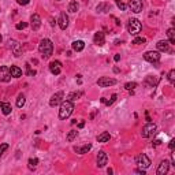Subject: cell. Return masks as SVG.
<instances>
[{
	"mask_svg": "<svg viewBox=\"0 0 175 175\" xmlns=\"http://www.w3.org/2000/svg\"><path fill=\"white\" fill-rule=\"evenodd\" d=\"M156 46H157V49L160 52H168L170 51V43L166 40H160L157 44H156Z\"/></svg>",
	"mask_w": 175,
	"mask_h": 175,
	"instance_id": "ac0fdd59",
	"label": "cell"
},
{
	"mask_svg": "<svg viewBox=\"0 0 175 175\" xmlns=\"http://www.w3.org/2000/svg\"><path fill=\"white\" fill-rule=\"evenodd\" d=\"M11 79L10 67L7 66H0V82H8Z\"/></svg>",
	"mask_w": 175,
	"mask_h": 175,
	"instance_id": "9c48e42d",
	"label": "cell"
},
{
	"mask_svg": "<svg viewBox=\"0 0 175 175\" xmlns=\"http://www.w3.org/2000/svg\"><path fill=\"white\" fill-rule=\"evenodd\" d=\"M129 5H130L131 11H134V12H141L142 11V0H130V3H129Z\"/></svg>",
	"mask_w": 175,
	"mask_h": 175,
	"instance_id": "9a60e30c",
	"label": "cell"
},
{
	"mask_svg": "<svg viewBox=\"0 0 175 175\" xmlns=\"http://www.w3.org/2000/svg\"><path fill=\"white\" fill-rule=\"evenodd\" d=\"M84 126H85V122H79V123H78V127H79V129H82Z\"/></svg>",
	"mask_w": 175,
	"mask_h": 175,
	"instance_id": "7bdbcfd3",
	"label": "cell"
},
{
	"mask_svg": "<svg viewBox=\"0 0 175 175\" xmlns=\"http://www.w3.org/2000/svg\"><path fill=\"white\" fill-rule=\"evenodd\" d=\"M78 8H79V4L75 2V0H73V2L68 3V11H70V12H77Z\"/></svg>",
	"mask_w": 175,
	"mask_h": 175,
	"instance_id": "d4e9b609",
	"label": "cell"
},
{
	"mask_svg": "<svg viewBox=\"0 0 175 175\" xmlns=\"http://www.w3.org/2000/svg\"><path fill=\"white\" fill-rule=\"evenodd\" d=\"M90 149H92V145H90V144H85V145H81V146H74V152H77L78 155L88 153Z\"/></svg>",
	"mask_w": 175,
	"mask_h": 175,
	"instance_id": "e0dca14e",
	"label": "cell"
},
{
	"mask_svg": "<svg viewBox=\"0 0 175 175\" xmlns=\"http://www.w3.org/2000/svg\"><path fill=\"white\" fill-rule=\"evenodd\" d=\"M168 146H170V149H171V150H174V146H175V139H171V141H170V145H168Z\"/></svg>",
	"mask_w": 175,
	"mask_h": 175,
	"instance_id": "60d3db41",
	"label": "cell"
},
{
	"mask_svg": "<svg viewBox=\"0 0 175 175\" xmlns=\"http://www.w3.org/2000/svg\"><path fill=\"white\" fill-rule=\"evenodd\" d=\"M145 84L149 85V86H155V85L157 84V79L153 78L152 75H148V77H146V81H145Z\"/></svg>",
	"mask_w": 175,
	"mask_h": 175,
	"instance_id": "f1b7e54d",
	"label": "cell"
},
{
	"mask_svg": "<svg viewBox=\"0 0 175 175\" xmlns=\"http://www.w3.org/2000/svg\"><path fill=\"white\" fill-rule=\"evenodd\" d=\"M0 108H2V112L4 115H10L11 111H12L10 103H3V101H0Z\"/></svg>",
	"mask_w": 175,
	"mask_h": 175,
	"instance_id": "7402d4cb",
	"label": "cell"
},
{
	"mask_svg": "<svg viewBox=\"0 0 175 175\" xmlns=\"http://www.w3.org/2000/svg\"><path fill=\"white\" fill-rule=\"evenodd\" d=\"M146 43V40H145L144 37H136L133 41V44H136V45H139V44H145Z\"/></svg>",
	"mask_w": 175,
	"mask_h": 175,
	"instance_id": "1f68e13d",
	"label": "cell"
},
{
	"mask_svg": "<svg viewBox=\"0 0 175 175\" xmlns=\"http://www.w3.org/2000/svg\"><path fill=\"white\" fill-rule=\"evenodd\" d=\"M109 138H111V136H109L108 131H103L101 134H98V136H97V141L98 142H107V141H109Z\"/></svg>",
	"mask_w": 175,
	"mask_h": 175,
	"instance_id": "cb8c5ba5",
	"label": "cell"
},
{
	"mask_svg": "<svg viewBox=\"0 0 175 175\" xmlns=\"http://www.w3.org/2000/svg\"><path fill=\"white\" fill-rule=\"evenodd\" d=\"M116 97H118L116 94H112V96H111V100H105V103H104V104H107V105H111V104L114 103L115 100H116Z\"/></svg>",
	"mask_w": 175,
	"mask_h": 175,
	"instance_id": "8d00e7d4",
	"label": "cell"
},
{
	"mask_svg": "<svg viewBox=\"0 0 175 175\" xmlns=\"http://www.w3.org/2000/svg\"><path fill=\"white\" fill-rule=\"evenodd\" d=\"M74 111V104L70 100H64L60 103V109H59V118L60 119H67Z\"/></svg>",
	"mask_w": 175,
	"mask_h": 175,
	"instance_id": "7a4b0ae2",
	"label": "cell"
},
{
	"mask_svg": "<svg viewBox=\"0 0 175 175\" xmlns=\"http://www.w3.org/2000/svg\"><path fill=\"white\" fill-rule=\"evenodd\" d=\"M116 84V79L114 78H109V77H101V78L97 79V85L101 88H108V86H112V85Z\"/></svg>",
	"mask_w": 175,
	"mask_h": 175,
	"instance_id": "52a82bcc",
	"label": "cell"
},
{
	"mask_svg": "<svg viewBox=\"0 0 175 175\" xmlns=\"http://www.w3.org/2000/svg\"><path fill=\"white\" fill-rule=\"evenodd\" d=\"M71 48H73L75 52H81L82 49L85 48V43L82 40H77V41H74V43L71 44Z\"/></svg>",
	"mask_w": 175,
	"mask_h": 175,
	"instance_id": "d6986e66",
	"label": "cell"
},
{
	"mask_svg": "<svg viewBox=\"0 0 175 175\" xmlns=\"http://www.w3.org/2000/svg\"><path fill=\"white\" fill-rule=\"evenodd\" d=\"M27 26V23H26V22H19V23H16V29H18V30H21V29H25V27H26Z\"/></svg>",
	"mask_w": 175,
	"mask_h": 175,
	"instance_id": "74e56055",
	"label": "cell"
},
{
	"mask_svg": "<svg viewBox=\"0 0 175 175\" xmlns=\"http://www.w3.org/2000/svg\"><path fill=\"white\" fill-rule=\"evenodd\" d=\"M7 149H8V144H2V145H0V157H2L3 153H4Z\"/></svg>",
	"mask_w": 175,
	"mask_h": 175,
	"instance_id": "d590c367",
	"label": "cell"
},
{
	"mask_svg": "<svg viewBox=\"0 0 175 175\" xmlns=\"http://www.w3.org/2000/svg\"><path fill=\"white\" fill-rule=\"evenodd\" d=\"M77 136H78V131L77 130H70L67 134V137H66V139H67L68 142H71L74 138H77Z\"/></svg>",
	"mask_w": 175,
	"mask_h": 175,
	"instance_id": "4316f807",
	"label": "cell"
},
{
	"mask_svg": "<svg viewBox=\"0 0 175 175\" xmlns=\"http://www.w3.org/2000/svg\"><path fill=\"white\" fill-rule=\"evenodd\" d=\"M16 2H18L21 5H26V4H29L30 0H16Z\"/></svg>",
	"mask_w": 175,
	"mask_h": 175,
	"instance_id": "ab89813d",
	"label": "cell"
},
{
	"mask_svg": "<svg viewBox=\"0 0 175 175\" xmlns=\"http://www.w3.org/2000/svg\"><path fill=\"white\" fill-rule=\"evenodd\" d=\"M136 163H137V166H138L139 168H142V170H146V168H149V167H150V160H149V157H148L145 153H141V155L137 156Z\"/></svg>",
	"mask_w": 175,
	"mask_h": 175,
	"instance_id": "277c9868",
	"label": "cell"
},
{
	"mask_svg": "<svg viewBox=\"0 0 175 175\" xmlns=\"http://www.w3.org/2000/svg\"><path fill=\"white\" fill-rule=\"evenodd\" d=\"M156 131V125L155 123H148V125H145L144 127H142V131H141V136L144 137V138H149L150 136H153Z\"/></svg>",
	"mask_w": 175,
	"mask_h": 175,
	"instance_id": "8992f818",
	"label": "cell"
},
{
	"mask_svg": "<svg viewBox=\"0 0 175 175\" xmlns=\"http://www.w3.org/2000/svg\"><path fill=\"white\" fill-rule=\"evenodd\" d=\"M114 59H115V62H118V60L120 59V55H115V57H114Z\"/></svg>",
	"mask_w": 175,
	"mask_h": 175,
	"instance_id": "ee69618b",
	"label": "cell"
},
{
	"mask_svg": "<svg viewBox=\"0 0 175 175\" xmlns=\"http://www.w3.org/2000/svg\"><path fill=\"white\" fill-rule=\"evenodd\" d=\"M38 52L41 53V56L44 59H48L52 55V52H53V44H52V41L48 40V38H43L40 41V45H38Z\"/></svg>",
	"mask_w": 175,
	"mask_h": 175,
	"instance_id": "6da1fadb",
	"label": "cell"
},
{
	"mask_svg": "<svg viewBox=\"0 0 175 175\" xmlns=\"http://www.w3.org/2000/svg\"><path fill=\"white\" fill-rule=\"evenodd\" d=\"M26 68H27V74H29V75H36V71L32 70V68H30V66L27 64V63H26Z\"/></svg>",
	"mask_w": 175,
	"mask_h": 175,
	"instance_id": "f35d334b",
	"label": "cell"
},
{
	"mask_svg": "<svg viewBox=\"0 0 175 175\" xmlns=\"http://www.w3.org/2000/svg\"><path fill=\"white\" fill-rule=\"evenodd\" d=\"M25 96L23 94H19L18 96V98H16V107H18V108H22V107L25 105Z\"/></svg>",
	"mask_w": 175,
	"mask_h": 175,
	"instance_id": "f546056e",
	"label": "cell"
},
{
	"mask_svg": "<svg viewBox=\"0 0 175 175\" xmlns=\"http://www.w3.org/2000/svg\"><path fill=\"white\" fill-rule=\"evenodd\" d=\"M96 10H97L98 12H108V11L111 10V5H109L108 3H100V4L96 7Z\"/></svg>",
	"mask_w": 175,
	"mask_h": 175,
	"instance_id": "603a6c76",
	"label": "cell"
},
{
	"mask_svg": "<svg viewBox=\"0 0 175 175\" xmlns=\"http://www.w3.org/2000/svg\"><path fill=\"white\" fill-rule=\"evenodd\" d=\"M134 172H136V174H142V175H145V170H136V171H134Z\"/></svg>",
	"mask_w": 175,
	"mask_h": 175,
	"instance_id": "b9f144b4",
	"label": "cell"
},
{
	"mask_svg": "<svg viewBox=\"0 0 175 175\" xmlns=\"http://www.w3.org/2000/svg\"><path fill=\"white\" fill-rule=\"evenodd\" d=\"M167 36H168V40H170V44H175V30L174 27L167 30Z\"/></svg>",
	"mask_w": 175,
	"mask_h": 175,
	"instance_id": "484cf974",
	"label": "cell"
},
{
	"mask_svg": "<svg viewBox=\"0 0 175 175\" xmlns=\"http://www.w3.org/2000/svg\"><path fill=\"white\" fill-rule=\"evenodd\" d=\"M141 29H142V25H141V22H139L138 19H136V18L129 19L127 30H129V33H130L131 36H137L139 32H141Z\"/></svg>",
	"mask_w": 175,
	"mask_h": 175,
	"instance_id": "3957f363",
	"label": "cell"
},
{
	"mask_svg": "<svg viewBox=\"0 0 175 175\" xmlns=\"http://www.w3.org/2000/svg\"><path fill=\"white\" fill-rule=\"evenodd\" d=\"M56 2H60V0H56Z\"/></svg>",
	"mask_w": 175,
	"mask_h": 175,
	"instance_id": "bcb514c9",
	"label": "cell"
},
{
	"mask_svg": "<svg viewBox=\"0 0 175 175\" xmlns=\"http://www.w3.org/2000/svg\"><path fill=\"white\" fill-rule=\"evenodd\" d=\"M160 57H161V55H160V52H157V51H148L144 53V59L149 63H157L159 60H160Z\"/></svg>",
	"mask_w": 175,
	"mask_h": 175,
	"instance_id": "5b68a950",
	"label": "cell"
},
{
	"mask_svg": "<svg viewBox=\"0 0 175 175\" xmlns=\"http://www.w3.org/2000/svg\"><path fill=\"white\" fill-rule=\"evenodd\" d=\"M0 43H2V34H0Z\"/></svg>",
	"mask_w": 175,
	"mask_h": 175,
	"instance_id": "f6af8a7d",
	"label": "cell"
},
{
	"mask_svg": "<svg viewBox=\"0 0 175 175\" xmlns=\"http://www.w3.org/2000/svg\"><path fill=\"white\" fill-rule=\"evenodd\" d=\"M93 41H94V44H97L98 46L104 45L105 44V36H104L103 32H97L94 33V37H93Z\"/></svg>",
	"mask_w": 175,
	"mask_h": 175,
	"instance_id": "2e32d148",
	"label": "cell"
},
{
	"mask_svg": "<svg viewBox=\"0 0 175 175\" xmlns=\"http://www.w3.org/2000/svg\"><path fill=\"white\" fill-rule=\"evenodd\" d=\"M168 81L171 82V84H174V81H175V70L174 68H171L168 73Z\"/></svg>",
	"mask_w": 175,
	"mask_h": 175,
	"instance_id": "d6a6232c",
	"label": "cell"
},
{
	"mask_svg": "<svg viewBox=\"0 0 175 175\" xmlns=\"http://www.w3.org/2000/svg\"><path fill=\"white\" fill-rule=\"evenodd\" d=\"M10 73H11V77H14V78H19V77H22V70L18 67V66H11Z\"/></svg>",
	"mask_w": 175,
	"mask_h": 175,
	"instance_id": "44dd1931",
	"label": "cell"
},
{
	"mask_svg": "<svg viewBox=\"0 0 175 175\" xmlns=\"http://www.w3.org/2000/svg\"><path fill=\"white\" fill-rule=\"evenodd\" d=\"M10 46L12 48L14 51V55L15 56H21V45H19V43H16V41H10Z\"/></svg>",
	"mask_w": 175,
	"mask_h": 175,
	"instance_id": "ffe728a7",
	"label": "cell"
},
{
	"mask_svg": "<svg viewBox=\"0 0 175 175\" xmlns=\"http://www.w3.org/2000/svg\"><path fill=\"white\" fill-rule=\"evenodd\" d=\"M81 94H82V92H78V93H71V94L68 96V100L73 101V100H75V98H78Z\"/></svg>",
	"mask_w": 175,
	"mask_h": 175,
	"instance_id": "e575fe53",
	"label": "cell"
},
{
	"mask_svg": "<svg viewBox=\"0 0 175 175\" xmlns=\"http://www.w3.org/2000/svg\"><path fill=\"white\" fill-rule=\"evenodd\" d=\"M168 168H170V161L168 160H161L156 172H157V175H166L167 172H168Z\"/></svg>",
	"mask_w": 175,
	"mask_h": 175,
	"instance_id": "7c38bea8",
	"label": "cell"
},
{
	"mask_svg": "<svg viewBox=\"0 0 175 175\" xmlns=\"http://www.w3.org/2000/svg\"><path fill=\"white\" fill-rule=\"evenodd\" d=\"M38 164V159L37 157H30L29 159V168L30 170H34Z\"/></svg>",
	"mask_w": 175,
	"mask_h": 175,
	"instance_id": "83f0119b",
	"label": "cell"
},
{
	"mask_svg": "<svg viewBox=\"0 0 175 175\" xmlns=\"http://www.w3.org/2000/svg\"><path fill=\"white\" fill-rule=\"evenodd\" d=\"M107 161H108V156H107V153L104 152V150H100V152L97 153V166L100 167H105Z\"/></svg>",
	"mask_w": 175,
	"mask_h": 175,
	"instance_id": "5bb4252c",
	"label": "cell"
},
{
	"mask_svg": "<svg viewBox=\"0 0 175 175\" xmlns=\"http://www.w3.org/2000/svg\"><path fill=\"white\" fill-rule=\"evenodd\" d=\"M57 23H59V27L62 30H66L68 27V16L66 12H60L59 19H57Z\"/></svg>",
	"mask_w": 175,
	"mask_h": 175,
	"instance_id": "8fae6325",
	"label": "cell"
},
{
	"mask_svg": "<svg viewBox=\"0 0 175 175\" xmlns=\"http://www.w3.org/2000/svg\"><path fill=\"white\" fill-rule=\"evenodd\" d=\"M137 88V82H127V84L125 85V89L126 90H133Z\"/></svg>",
	"mask_w": 175,
	"mask_h": 175,
	"instance_id": "4dcf8cb0",
	"label": "cell"
},
{
	"mask_svg": "<svg viewBox=\"0 0 175 175\" xmlns=\"http://www.w3.org/2000/svg\"><path fill=\"white\" fill-rule=\"evenodd\" d=\"M30 25H32V29L33 30H38L41 26V18L38 14H33L30 16Z\"/></svg>",
	"mask_w": 175,
	"mask_h": 175,
	"instance_id": "4fadbf2b",
	"label": "cell"
},
{
	"mask_svg": "<svg viewBox=\"0 0 175 175\" xmlns=\"http://www.w3.org/2000/svg\"><path fill=\"white\" fill-rule=\"evenodd\" d=\"M115 3H116V5L119 7V10H122V11L126 10V4L122 2V0H115Z\"/></svg>",
	"mask_w": 175,
	"mask_h": 175,
	"instance_id": "836d02e7",
	"label": "cell"
},
{
	"mask_svg": "<svg viewBox=\"0 0 175 175\" xmlns=\"http://www.w3.org/2000/svg\"><path fill=\"white\" fill-rule=\"evenodd\" d=\"M63 97H64V92H62V90H60V92H56L51 97V100H49V105H51V107L59 105V104L63 101Z\"/></svg>",
	"mask_w": 175,
	"mask_h": 175,
	"instance_id": "ba28073f",
	"label": "cell"
},
{
	"mask_svg": "<svg viewBox=\"0 0 175 175\" xmlns=\"http://www.w3.org/2000/svg\"><path fill=\"white\" fill-rule=\"evenodd\" d=\"M49 71H51L53 75H59L60 71H62V63L59 60H53V62L49 63Z\"/></svg>",
	"mask_w": 175,
	"mask_h": 175,
	"instance_id": "30bf717a",
	"label": "cell"
}]
</instances>
